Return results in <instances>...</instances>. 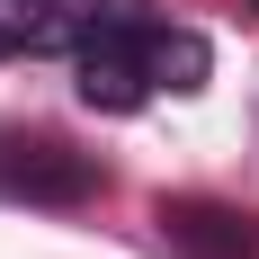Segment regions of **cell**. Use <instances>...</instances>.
Listing matches in <instances>:
<instances>
[{"label":"cell","mask_w":259,"mask_h":259,"mask_svg":"<svg viewBox=\"0 0 259 259\" xmlns=\"http://www.w3.org/2000/svg\"><path fill=\"white\" fill-rule=\"evenodd\" d=\"M152 80L161 90H197V80H206V45H197L188 27H152Z\"/></svg>","instance_id":"5b68a950"},{"label":"cell","mask_w":259,"mask_h":259,"mask_svg":"<svg viewBox=\"0 0 259 259\" xmlns=\"http://www.w3.org/2000/svg\"><path fill=\"white\" fill-rule=\"evenodd\" d=\"M0 188L27 197V206H80L99 188V170L63 143H0Z\"/></svg>","instance_id":"3957f363"},{"label":"cell","mask_w":259,"mask_h":259,"mask_svg":"<svg viewBox=\"0 0 259 259\" xmlns=\"http://www.w3.org/2000/svg\"><path fill=\"white\" fill-rule=\"evenodd\" d=\"M99 0H0V45L9 54H54V45H80Z\"/></svg>","instance_id":"277c9868"},{"label":"cell","mask_w":259,"mask_h":259,"mask_svg":"<svg viewBox=\"0 0 259 259\" xmlns=\"http://www.w3.org/2000/svg\"><path fill=\"white\" fill-rule=\"evenodd\" d=\"M152 27L143 9H90V27H80L72 45V72H80V99L107 107V116H125V107H143L161 90L152 80Z\"/></svg>","instance_id":"6da1fadb"},{"label":"cell","mask_w":259,"mask_h":259,"mask_svg":"<svg viewBox=\"0 0 259 259\" xmlns=\"http://www.w3.org/2000/svg\"><path fill=\"white\" fill-rule=\"evenodd\" d=\"M161 241L179 259H259V214L214 197H161Z\"/></svg>","instance_id":"7a4b0ae2"}]
</instances>
